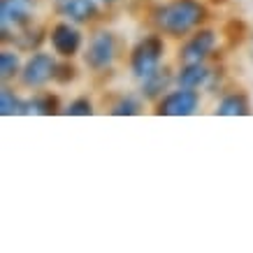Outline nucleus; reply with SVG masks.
<instances>
[{
  "label": "nucleus",
  "instance_id": "0eeeda50",
  "mask_svg": "<svg viewBox=\"0 0 253 253\" xmlns=\"http://www.w3.org/2000/svg\"><path fill=\"white\" fill-rule=\"evenodd\" d=\"M216 42H218L216 33L211 28H202V31L193 33L191 38L186 40V44L181 46L179 56H181L184 63H205L209 56L214 54Z\"/></svg>",
  "mask_w": 253,
  "mask_h": 253
},
{
  "label": "nucleus",
  "instance_id": "39448f33",
  "mask_svg": "<svg viewBox=\"0 0 253 253\" xmlns=\"http://www.w3.org/2000/svg\"><path fill=\"white\" fill-rule=\"evenodd\" d=\"M200 107V93L195 88H184L179 86L176 91H169L168 95H163L158 102L156 114L161 116H191L195 114Z\"/></svg>",
  "mask_w": 253,
  "mask_h": 253
},
{
  "label": "nucleus",
  "instance_id": "1a4fd4ad",
  "mask_svg": "<svg viewBox=\"0 0 253 253\" xmlns=\"http://www.w3.org/2000/svg\"><path fill=\"white\" fill-rule=\"evenodd\" d=\"M56 14L72 23H88L98 16L95 0H54Z\"/></svg>",
  "mask_w": 253,
  "mask_h": 253
},
{
  "label": "nucleus",
  "instance_id": "f03ea898",
  "mask_svg": "<svg viewBox=\"0 0 253 253\" xmlns=\"http://www.w3.org/2000/svg\"><path fill=\"white\" fill-rule=\"evenodd\" d=\"M163 54H165V44H163V40L158 38V35H149V38L139 40L130 54L132 75H135L139 82L149 79L154 72L161 70Z\"/></svg>",
  "mask_w": 253,
  "mask_h": 253
},
{
  "label": "nucleus",
  "instance_id": "9b49d317",
  "mask_svg": "<svg viewBox=\"0 0 253 253\" xmlns=\"http://www.w3.org/2000/svg\"><path fill=\"white\" fill-rule=\"evenodd\" d=\"M218 116H246L251 114V102L244 93H230L216 105Z\"/></svg>",
  "mask_w": 253,
  "mask_h": 253
},
{
  "label": "nucleus",
  "instance_id": "9d476101",
  "mask_svg": "<svg viewBox=\"0 0 253 253\" xmlns=\"http://www.w3.org/2000/svg\"><path fill=\"white\" fill-rule=\"evenodd\" d=\"M211 77V72L205 63H184V68L179 70V75H176V82L179 86H184V88H195L198 91L200 86H205Z\"/></svg>",
  "mask_w": 253,
  "mask_h": 253
},
{
  "label": "nucleus",
  "instance_id": "a211bd4d",
  "mask_svg": "<svg viewBox=\"0 0 253 253\" xmlns=\"http://www.w3.org/2000/svg\"><path fill=\"white\" fill-rule=\"evenodd\" d=\"M100 2H116V0H100Z\"/></svg>",
  "mask_w": 253,
  "mask_h": 253
},
{
  "label": "nucleus",
  "instance_id": "ddd939ff",
  "mask_svg": "<svg viewBox=\"0 0 253 253\" xmlns=\"http://www.w3.org/2000/svg\"><path fill=\"white\" fill-rule=\"evenodd\" d=\"M21 58L16 51L12 49H2V54H0V79L2 82H9L12 77L16 75H21Z\"/></svg>",
  "mask_w": 253,
  "mask_h": 253
},
{
  "label": "nucleus",
  "instance_id": "423d86ee",
  "mask_svg": "<svg viewBox=\"0 0 253 253\" xmlns=\"http://www.w3.org/2000/svg\"><path fill=\"white\" fill-rule=\"evenodd\" d=\"M49 42L54 46V51L63 58H75V56L82 51V44H84V38H82V31L72 21H61L56 23L51 33H49Z\"/></svg>",
  "mask_w": 253,
  "mask_h": 253
},
{
  "label": "nucleus",
  "instance_id": "f257e3e1",
  "mask_svg": "<svg viewBox=\"0 0 253 253\" xmlns=\"http://www.w3.org/2000/svg\"><path fill=\"white\" fill-rule=\"evenodd\" d=\"M207 19V7L200 0H169L156 12V23L169 38H184Z\"/></svg>",
  "mask_w": 253,
  "mask_h": 253
},
{
  "label": "nucleus",
  "instance_id": "7ed1b4c3",
  "mask_svg": "<svg viewBox=\"0 0 253 253\" xmlns=\"http://www.w3.org/2000/svg\"><path fill=\"white\" fill-rule=\"evenodd\" d=\"M56 68L58 63L54 61L51 54H44V51H35V54L23 63L21 68V84L28 86V88H42L44 84H49L51 79L56 77Z\"/></svg>",
  "mask_w": 253,
  "mask_h": 253
},
{
  "label": "nucleus",
  "instance_id": "f8f14e48",
  "mask_svg": "<svg viewBox=\"0 0 253 253\" xmlns=\"http://www.w3.org/2000/svg\"><path fill=\"white\" fill-rule=\"evenodd\" d=\"M0 114L2 116H19V114H31V102L21 100L14 95V91H9L7 86L0 91Z\"/></svg>",
  "mask_w": 253,
  "mask_h": 253
},
{
  "label": "nucleus",
  "instance_id": "4468645a",
  "mask_svg": "<svg viewBox=\"0 0 253 253\" xmlns=\"http://www.w3.org/2000/svg\"><path fill=\"white\" fill-rule=\"evenodd\" d=\"M168 84H169L168 70H158V72H154L149 79L142 82V95H144V98H158V95L168 88Z\"/></svg>",
  "mask_w": 253,
  "mask_h": 253
},
{
  "label": "nucleus",
  "instance_id": "2eb2a0df",
  "mask_svg": "<svg viewBox=\"0 0 253 253\" xmlns=\"http://www.w3.org/2000/svg\"><path fill=\"white\" fill-rule=\"evenodd\" d=\"M28 102H31V112L35 114H56L58 112V98L51 93H38Z\"/></svg>",
  "mask_w": 253,
  "mask_h": 253
},
{
  "label": "nucleus",
  "instance_id": "f3484780",
  "mask_svg": "<svg viewBox=\"0 0 253 253\" xmlns=\"http://www.w3.org/2000/svg\"><path fill=\"white\" fill-rule=\"evenodd\" d=\"M65 114L70 116H91L93 114V102L88 98H75L65 107Z\"/></svg>",
  "mask_w": 253,
  "mask_h": 253
},
{
  "label": "nucleus",
  "instance_id": "6e6552de",
  "mask_svg": "<svg viewBox=\"0 0 253 253\" xmlns=\"http://www.w3.org/2000/svg\"><path fill=\"white\" fill-rule=\"evenodd\" d=\"M33 19L31 0H2L0 2V26L2 35L7 38L9 28H26Z\"/></svg>",
  "mask_w": 253,
  "mask_h": 253
},
{
  "label": "nucleus",
  "instance_id": "20e7f679",
  "mask_svg": "<svg viewBox=\"0 0 253 253\" xmlns=\"http://www.w3.org/2000/svg\"><path fill=\"white\" fill-rule=\"evenodd\" d=\"M116 46L119 44H116L114 33H109V31L95 33L84 51V63L91 70H95V72L109 68L116 58Z\"/></svg>",
  "mask_w": 253,
  "mask_h": 253
},
{
  "label": "nucleus",
  "instance_id": "dca6fc26",
  "mask_svg": "<svg viewBox=\"0 0 253 253\" xmlns=\"http://www.w3.org/2000/svg\"><path fill=\"white\" fill-rule=\"evenodd\" d=\"M142 112V102L137 98H132V95H126L116 102L114 107H112V114L114 116H135Z\"/></svg>",
  "mask_w": 253,
  "mask_h": 253
}]
</instances>
